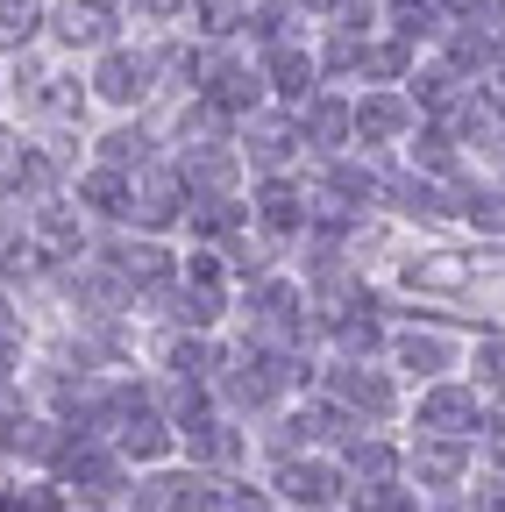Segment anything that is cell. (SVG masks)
I'll return each instance as SVG.
<instances>
[{"label": "cell", "mask_w": 505, "mask_h": 512, "mask_svg": "<svg viewBox=\"0 0 505 512\" xmlns=\"http://www.w3.org/2000/svg\"><path fill=\"white\" fill-rule=\"evenodd\" d=\"M200 100L221 114V121H249L257 107H271V86H264V64L249 43H214L207 50V72H200Z\"/></svg>", "instance_id": "obj_1"}, {"label": "cell", "mask_w": 505, "mask_h": 512, "mask_svg": "<svg viewBox=\"0 0 505 512\" xmlns=\"http://www.w3.org/2000/svg\"><path fill=\"white\" fill-rule=\"evenodd\" d=\"M86 86H93V100L100 107H114V114H136L150 93H164V79H157V43H107L100 57H86Z\"/></svg>", "instance_id": "obj_2"}, {"label": "cell", "mask_w": 505, "mask_h": 512, "mask_svg": "<svg viewBox=\"0 0 505 512\" xmlns=\"http://www.w3.org/2000/svg\"><path fill=\"white\" fill-rule=\"evenodd\" d=\"M235 150H242V164L257 171V178H285V171H299L306 164V136H299V114L292 107H257L242 128H235Z\"/></svg>", "instance_id": "obj_3"}, {"label": "cell", "mask_w": 505, "mask_h": 512, "mask_svg": "<svg viewBox=\"0 0 505 512\" xmlns=\"http://www.w3.org/2000/svg\"><path fill=\"white\" fill-rule=\"evenodd\" d=\"M413 427H420V434H441V441H477V434H498V420L484 413V392H477V384H456V377H434L427 392H420Z\"/></svg>", "instance_id": "obj_4"}, {"label": "cell", "mask_w": 505, "mask_h": 512, "mask_svg": "<svg viewBox=\"0 0 505 512\" xmlns=\"http://www.w3.org/2000/svg\"><path fill=\"white\" fill-rule=\"evenodd\" d=\"M93 256H107V264L121 271V278H129V292L143 299V306H157L171 285H178V256H171V242L164 235H143V228H129V235H114L107 249H93Z\"/></svg>", "instance_id": "obj_5"}, {"label": "cell", "mask_w": 505, "mask_h": 512, "mask_svg": "<svg viewBox=\"0 0 505 512\" xmlns=\"http://www.w3.org/2000/svg\"><path fill=\"white\" fill-rule=\"evenodd\" d=\"M43 43L65 57H100L107 43H121V8L100 0H50L43 8Z\"/></svg>", "instance_id": "obj_6"}, {"label": "cell", "mask_w": 505, "mask_h": 512, "mask_svg": "<svg viewBox=\"0 0 505 512\" xmlns=\"http://www.w3.org/2000/svg\"><path fill=\"white\" fill-rule=\"evenodd\" d=\"M413 128H420V107L406 86H356V150H399L413 143Z\"/></svg>", "instance_id": "obj_7"}, {"label": "cell", "mask_w": 505, "mask_h": 512, "mask_svg": "<svg viewBox=\"0 0 505 512\" xmlns=\"http://www.w3.org/2000/svg\"><path fill=\"white\" fill-rule=\"evenodd\" d=\"M249 221H257L264 242H299L306 221H313V185H306L299 171L257 178V185H249Z\"/></svg>", "instance_id": "obj_8"}, {"label": "cell", "mask_w": 505, "mask_h": 512, "mask_svg": "<svg viewBox=\"0 0 505 512\" xmlns=\"http://www.w3.org/2000/svg\"><path fill=\"white\" fill-rule=\"evenodd\" d=\"M292 114H299V136H306V157H313V164L356 150V93L321 86V93H313L306 107H292Z\"/></svg>", "instance_id": "obj_9"}, {"label": "cell", "mask_w": 505, "mask_h": 512, "mask_svg": "<svg viewBox=\"0 0 505 512\" xmlns=\"http://www.w3.org/2000/svg\"><path fill=\"white\" fill-rule=\"evenodd\" d=\"M185 178H178V164L171 157H157V164H143L136 171V207H129V228H143V235H171V228H185Z\"/></svg>", "instance_id": "obj_10"}, {"label": "cell", "mask_w": 505, "mask_h": 512, "mask_svg": "<svg viewBox=\"0 0 505 512\" xmlns=\"http://www.w3.org/2000/svg\"><path fill=\"white\" fill-rule=\"evenodd\" d=\"M328 399L363 427V420H392L399 413V384L392 370H370V363H335L328 370Z\"/></svg>", "instance_id": "obj_11"}, {"label": "cell", "mask_w": 505, "mask_h": 512, "mask_svg": "<svg viewBox=\"0 0 505 512\" xmlns=\"http://www.w3.org/2000/svg\"><path fill=\"white\" fill-rule=\"evenodd\" d=\"M257 64H264V86H271L278 107H306L313 93L328 86V79H321V57H313V36L271 43V50H257Z\"/></svg>", "instance_id": "obj_12"}, {"label": "cell", "mask_w": 505, "mask_h": 512, "mask_svg": "<svg viewBox=\"0 0 505 512\" xmlns=\"http://www.w3.org/2000/svg\"><path fill=\"white\" fill-rule=\"evenodd\" d=\"M185 192H242V150L235 136H207V143H178L171 150Z\"/></svg>", "instance_id": "obj_13"}, {"label": "cell", "mask_w": 505, "mask_h": 512, "mask_svg": "<svg viewBox=\"0 0 505 512\" xmlns=\"http://www.w3.org/2000/svg\"><path fill=\"white\" fill-rule=\"evenodd\" d=\"M342 491H349L342 463H328V456H278V498H292L299 512H328Z\"/></svg>", "instance_id": "obj_14"}, {"label": "cell", "mask_w": 505, "mask_h": 512, "mask_svg": "<svg viewBox=\"0 0 505 512\" xmlns=\"http://www.w3.org/2000/svg\"><path fill=\"white\" fill-rule=\"evenodd\" d=\"M72 200L86 221H114V228H129V207H136V171H114V164H86L79 185H72Z\"/></svg>", "instance_id": "obj_15"}, {"label": "cell", "mask_w": 505, "mask_h": 512, "mask_svg": "<svg viewBox=\"0 0 505 512\" xmlns=\"http://www.w3.org/2000/svg\"><path fill=\"white\" fill-rule=\"evenodd\" d=\"M385 356H392V370H406V377H420V384H434V377H449V370L463 363L456 335H441V328H399Z\"/></svg>", "instance_id": "obj_16"}, {"label": "cell", "mask_w": 505, "mask_h": 512, "mask_svg": "<svg viewBox=\"0 0 505 512\" xmlns=\"http://www.w3.org/2000/svg\"><path fill=\"white\" fill-rule=\"evenodd\" d=\"M377 200H385L392 214H406V221H441V214H456V207H449V185L427 178V171H413V164L377 178Z\"/></svg>", "instance_id": "obj_17"}, {"label": "cell", "mask_w": 505, "mask_h": 512, "mask_svg": "<svg viewBox=\"0 0 505 512\" xmlns=\"http://www.w3.org/2000/svg\"><path fill=\"white\" fill-rule=\"evenodd\" d=\"M178 448H185V456H193L200 470H235L242 463V427L228 420V413H200V420H185L178 427Z\"/></svg>", "instance_id": "obj_18"}, {"label": "cell", "mask_w": 505, "mask_h": 512, "mask_svg": "<svg viewBox=\"0 0 505 512\" xmlns=\"http://www.w3.org/2000/svg\"><path fill=\"white\" fill-rule=\"evenodd\" d=\"M413 64H420V43L392 36V29H377L363 43V64H356V86H406L413 79Z\"/></svg>", "instance_id": "obj_19"}, {"label": "cell", "mask_w": 505, "mask_h": 512, "mask_svg": "<svg viewBox=\"0 0 505 512\" xmlns=\"http://www.w3.org/2000/svg\"><path fill=\"white\" fill-rule=\"evenodd\" d=\"M93 164H114V171H143V164H157V128L136 121V114H121L107 136L93 143Z\"/></svg>", "instance_id": "obj_20"}, {"label": "cell", "mask_w": 505, "mask_h": 512, "mask_svg": "<svg viewBox=\"0 0 505 512\" xmlns=\"http://www.w3.org/2000/svg\"><path fill=\"white\" fill-rule=\"evenodd\" d=\"M399 470H406V456H399L392 441H377V434H363V427L342 441V477H349V484H399Z\"/></svg>", "instance_id": "obj_21"}, {"label": "cell", "mask_w": 505, "mask_h": 512, "mask_svg": "<svg viewBox=\"0 0 505 512\" xmlns=\"http://www.w3.org/2000/svg\"><path fill=\"white\" fill-rule=\"evenodd\" d=\"M406 157H413V171H427V178H441V185H456V178L470 171V150L449 136V128H434V121H420V128H413Z\"/></svg>", "instance_id": "obj_22"}, {"label": "cell", "mask_w": 505, "mask_h": 512, "mask_svg": "<svg viewBox=\"0 0 505 512\" xmlns=\"http://www.w3.org/2000/svg\"><path fill=\"white\" fill-rule=\"evenodd\" d=\"M406 470H413L420 484H434V491H449V484L470 477V448H463V441H441V434H420L413 456H406Z\"/></svg>", "instance_id": "obj_23"}, {"label": "cell", "mask_w": 505, "mask_h": 512, "mask_svg": "<svg viewBox=\"0 0 505 512\" xmlns=\"http://www.w3.org/2000/svg\"><path fill=\"white\" fill-rule=\"evenodd\" d=\"M299 36H306V15H299V0H249V29H242V43H249V50L299 43Z\"/></svg>", "instance_id": "obj_24"}, {"label": "cell", "mask_w": 505, "mask_h": 512, "mask_svg": "<svg viewBox=\"0 0 505 512\" xmlns=\"http://www.w3.org/2000/svg\"><path fill=\"white\" fill-rule=\"evenodd\" d=\"M114 448H121V463H164L171 448H178V427H171V420L150 406V413H136L129 427L114 434Z\"/></svg>", "instance_id": "obj_25"}, {"label": "cell", "mask_w": 505, "mask_h": 512, "mask_svg": "<svg viewBox=\"0 0 505 512\" xmlns=\"http://www.w3.org/2000/svg\"><path fill=\"white\" fill-rule=\"evenodd\" d=\"M214 370H221V349H214V335H193V328H178V335L164 342V377H185V384H214Z\"/></svg>", "instance_id": "obj_26"}, {"label": "cell", "mask_w": 505, "mask_h": 512, "mask_svg": "<svg viewBox=\"0 0 505 512\" xmlns=\"http://www.w3.org/2000/svg\"><path fill=\"white\" fill-rule=\"evenodd\" d=\"M328 342H335L342 363H370V356L392 349V335H385V320H377V313H356V320H342V328H328Z\"/></svg>", "instance_id": "obj_27"}, {"label": "cell", "mask_w": 505, "mask_h": 512, "mask_svg": "<svg viewBox=\"0 0 505 512\" xmlns=\"http://www.w3.org/2000/svg\"><path fill=\"white\" fill-rule=\"evenodd\" d=\"M249 0H193V36L200 43H242Z\"/></svg>", "instance_id": "obj_28"}, {"label": "cell", "mask_w": 505, "mask_h": 512, "mask_svg": "<svg viewBox=\"0 0 505 512\" xmlns=\"http://www.w3.org/2000/svg\"><path fill=\"white\" fill-rule=\"evenodd\" d=\"M470 370H477V392H484L491 406H505V335H484V342L470 349Z\"/></svg>", "instance_id": "obj_29"}, {"label": "cell", "mask_w": 505, "mask_h": 512, "mask_svg": "<svg viewBox=\"0 0 505 512\" xmlns=\"http://www.w3.org/2000/svg\"><path fill=\"white\" fill-rule=\"evenodd\" d=\"M470 278V264L463 256H449V249H434L427 264H406V285H427V292H456Z\"/></svg>", "instance_id": "obj_30"}, {"label": "cell", "mask_w": 505, "mask_h": 512, "mask_svg": "<svg viewBox=\"0 0 505 512\" xmlns=\"http://www.w3.org/2000/svg\"><path fill=\"white\" fill-rule=\"evenodd\" d=\"M221 491H228V484H214L207 470L171 477V512H221Z\"/></svg>", "instance_id": "obj_31"}, {"label": "cell", "mask_w": 505, "mask_h": 512, "mask_svg": "<svg viewBox=\"0 0 505 512\" xmlns=\"http://www.w3.org/2000/svg\"><path fill=\"white\" fill-rule=\"evenodd\" d=\"M129 15H136L143 29L171 36V29H193V0H129Z\"/></svg>", "instance_id": "obj_32"}, {"label": "cell", "mask_w": 505, "mask_h": 512, "mask_svg": "<svg viewBox=\"0 0 505 512\" xmlns=\"http://www.w3.org/2000/svg\"><path fill=\"white\" fill-rule=\"evenodd\" d=\"M349 505L356 512H420V498L406 484H349Z\"/></svg>", "instance_id": "obj_33"}, {"label": "cell", "mask_w": 505, "mask_h": 512, "mask_svg": "<svg viewBox=\"0 0 505 512\" xmlns=\"http://www.w3.org/2000/svg\"><path fill=\"white\" fill-rule=\"evenodd\" d=\"M449 29H498L505 22V0H441Z\"/></svg>", "instance_id": "obj_34"}, {"label": "cell", "mask_w": 505, "mask_h": 512, "mask_svg": "<svg viewBox=\"0 0 505 512\" xmlns=\"http://www.w3.org/2000/svg\"><path fill=\"white\" fill-rule=\"evenodd\" d=\"M463 512H505V470H498V477H484V484L463 498Z\"/></svg>", "instance_id": "obj_35"}, {"label": "cell", "mask_w": 505, "mask_h": 512, "mask_svg": "<svg viewBox=\"0 0 505 512\" xmlns=\"http://www.w3.org/2000/svg\"><path fill=\"white\" fill-rule=\"evenodd\" d=\"M22 377V335H0V392Z\"/></svg>", "instance_id": "obj_36"}, {"label": "cell", "mask_w": 505, "mask_h": 512, "mask_svg": "<svg viewBox=\"0 0 505 512\" xmlns=\"http://www.w3.org/2000/svg\"><path fill=\"white\" fill-rule=\"evenodd\" d=\"M342 8H349V0H299V15H306V22H335Z\"/></svg>", "instance_id": "obj_37"}, {"label": "cell", "mask_w": 505, "mask_h": 512, "mask_svg": "<svg viewBox=\"0 0 505 512\" xmlns=\"http://www.w3.org/2000/svg\"><path fill=\"white\" fill-rule=\"evenodd\" d=\"M15 143H22V136H15V128H8V121H0V164H8V150H15Z\"/></svg>", "instance_id": "obj_38"}, {"label": "cell", "mask_w": 505, "mask_h": 512, "mask_svg": "<svg viewBox=\"0 0 505 512\" xmlns=\"http://www.w3.org/2000/svg\"><path fill=\"white\" fill-rule=\"evenodd\" d=\"M0 100H8V57H0Z\"/></svg>", "instance_id": "obj_39"}, {"label": "cell", "mask_w": 505, "mask_h": 512, "mask_svg": "<svg viewBox=\"0 0 505 512\" xmlns=\"http://www.w3.org/2000/svg\"><path fill=\"white\" fill-rule=\"evenodd\" d=\"M100 8H121V15H129V0H100Z\"/></svg>", "instance_id": "obj_40"}, {"label": "cell", "mask_w": 505, "mask_h": 512, "mask_svg": "<svg viewBox=\"0 0 505 512\" xmlns=\"http://www.w3.org/2000/svg\"><path fill=\"white\" fill-rule=\"evenodd\" d=\"M434 512H449V505H434Z\"/></svg>", "instance_id": "obj_41"}, {"label": "cell", "mask_w": 505, "mask_h": 512, "mask_svg": "<svg viewBox=\"0 0 505 512\" xmlns=\"http://www.w3.org/2000/svg\"><path fill=\"white\" fill-rule=\"evenodd\" d=\"M292 512H299V505H292Z\"/></svg>", "instance_id": "obj_42"}]
</instances>
